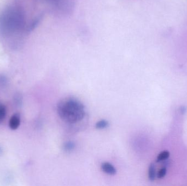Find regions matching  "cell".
<instances>
[{
    "mask_svg": "<svg viewBox=\"0 0 187 186\" xmlns=\"http://www.w3.org/2000/svg\"><path fill=\"white\" fill-rule=\"evenodd\" d=\"M57 112L62 121L69 124H74L83 120L85 115V107L74 98L62 99L57 105Z\"/></svg>",
    "mask_w": 187,
    "mask_h": 186,
    "instance_id": "6da1fadb",
    "label": "cell"
},
{
    "mask_svg": "<svg viewBox=\"0 0 187 186\" xmlns=\"http://www.w3.org/2000/svg\"><path fill=\"white\" fill-rule=\"evenodd\" d=\"M20 124V116L19 114H15L10 118L9 122V128L12 130H16Z\"/></svg>",
    "mask_w": 187,
    "mask_h": 186,
    "instance_id": "7a4b0ae2",
    "label": "cell"
},
{
    "mask_svg": "<svg viewBox=\"0 0 187 186\" xmlns=\"http://www.w3.org/2000/svg\"><path fill=\"white\" fill-rule=\"evenodd\" d=\"M101 170L104 173L110 175H114L116 174L117 170L114 166L108 162H104L101 164Z\"/></svg>",
    "mask_w": 187,
    "mask_h": 186,
    "instance_id": "3957f363",
    "label": "cell"
},
{
    "mask_svg": "<svg viewBox=\"0 0 187 186\" xmlns=\"http://www.w3.org/2000/svg\"><path fill=\"white\" fill-rule=\"evenodd\" d=\"M157 176L155 166L154 163H151L148 169V177L151 181H154Z\"/></svg>",
    "mask_w": 187,
    "mask_h": 186,
    "instance_id": "277c9868",
    "label": "cell"
},
{
    "mask_svg": "<svg viewBox=\"0 0 187 186\" xmlns=\"http://www.w3.org/2000/svg\"><path fill=\"white\" fill-rule=\"evenodd\" d=\"M169 156L170 153L169 151H163V152H161V154L157 156V162H161V161H163V160H167L169 158Z\"/></svg>",
    "mask_w": 187,
    "mask_h": 186,
    "instance_id": "5b68a950",
    "label": "cell"
},
{
    "mask_svg": "<svg viewBox=\"0 0 187 186\" xmlns=\"http://www.w3.org/2000/svg\"><path fill=\"white\" fill-rule=\"evenodd\" d=\"M108 126V121L104 120H102L98 121L95 124L96 128L97 129H99V130L104 129L106 127H107Z\"/></svg>",
    "mask_w": 187,
    "mask_h": 186,
    "instance_id": "8992f818",
    "label": "cell"
},
{
    "mask_svg": "<svg viewBox=\"0 0 187 186\" xmlns=\"http://www.w3.org/2000/svg\"><path fill=\"white\" fill-rule=\"evenodd\" d=\"M6 114V107L2 104H0V124L2 122Z\"/></svg>",
    "mask_w": 187,
    "mask_h": 186,
    "instance_id": "52a82bcc",
    "label": "cell"
},
{
    "mask_svg": "<svg viewBox=\"0 0 187 186\" xmlns=\"http://www.w3.org/2000/svg\"><path fill=\"white\" fill-rule=\"evenodd\" d=\"M166 172L167 170L165 167H163L162 168H161L157 174V176L158 178H163L166 174Z\"/></svg>",
    "mask_w": 187,
    "mask_h": 186,
    "instance_id": "ba28073f",
    "label": "cell"
},
{
    "mask_svg": "<svg viewBox=\"0 0 187 186\" xmlns=\"http://www.w3.org/2000/svg\"><path fill=\"white\" fill-rule=\"evenodd\" d=\"M15 103L17 104L18 105H21V103L22 102V98L21 97L20 95H16V97L15 98Z\"/></svg>",
    "mask_w": 187,
    "mask_h": 186,
    "instance_id": "9c48e42d",
    "label": "cell"
},
{
    "mask_svg": "<svg viewBox=\"0 0 187 186\" xmlns=\"http://www.w3.org/2000/svg\"><path fill=\"white\" fill-rule=\"evenodd\" d=\"M50 2L56 5L57 6H60L61 5V3L64 0H49Z\"/></svg>",
    "mask_w": 187,
    "mask_h": 186,
    "instance_id": "30bf717a",
    "label": "cell"
},
{
    "mask_svg": "<svg viewBox=\"0 0 187 186\" xmlns=\"http://www.w3.org/2000/svg\"><path fill=\"white\" fill-rule=\"evenodd\" d=\"M65 148L67 150H72L73 148H74V144L71 142H68L66 144Z\"/></svg>",
    "mask_w": 187,
    "mask_h": 186,
    "instance_id": "8fae6325",
    "label": "cell"
},
{
    "mask_svg": "<svg viewBox=\"0 0 187 186\" xmlns=\"http://www.w3.org/2000/svg\"><path fill=\"white\" fill-rule=\"evenodd\" d=\"M6 79L4 77H0V86H4L6 85Z\"/></svg>",
    "mask_w": 187,
    "mask_h": 186,
    "instance_id": "7c38bea8",
    "label": "cell"
},
{
    "mask_svg": "<svg viewBox=\"0 0 187 186\" xmlns=\"http://www.w3.org/2000/svg\"><path fill=\"white\" fill-rule=\"evenodd\" d=\"M2 149H1V148L0 147V154L2 153Z\"/></svg>",
    "mask_w": 187,
    "mask_h": 186,
    "instance_id": "4fadbf2b",
    "label": "cell"
}]
</instances>
